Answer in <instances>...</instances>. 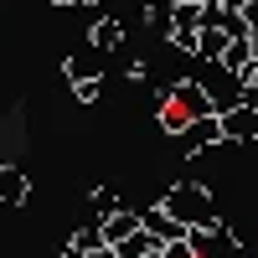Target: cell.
Instances as JSON below:
<instances>
[{
	"label": "cell",
	"instance_id": "6da1fadb",
	"mask_svg": "<svg viewBox=\"0 0 258 258\" xmlns=\"http://www.w3.org/2000/svg\"><path fill=\"white\" fill-rule=\"evenodd\" d=\"M160 207H165L181 227H191V232H197V227H207V222H217L212 191H207L202 181H176V186H170L165 197H160Z\"/></svg>",
	"mask_w": 258,
	"mask_h": 258
},
{
	"label": "cell",
	"instance_id": "7a4b0ae2",
	"mask_svg": "<svg viewBox=\"0 0 258 258\" xmlns=\"http://www.w3.org/2000/svg\"><path fill=\"white\" fill-rule=\"evenodd\" d=\"M191 248H197V258H248V253H243V243H238V232H232L222 217L191 232Z\"/></svg>",
	"mask_w": 258,
	"mask_h": 258
},
{
	"label": "cell",
	"instance_id": "3957f363",
	"mask_svg": "<svg viewBox=\"0 0 258 258\" xmlns=\"http://www.w3.org/2000/svg\"><path fill=\"white\" fill-rule=\"evenodd\" d=\"M160 98H170V103H176V109H186L191 119H207V114H222V109H217V93H212L207 83H197V78H181V83H170V88H165Z\"/></svg>",
	"mask_w": 258,
	"mask_h": 258
},
{
	"label": "cell",
	"instance_id": "277c9868",
	"mask_svg": "<svg viewBox=\"0 0 258 258\" xmlns=\"http://www.w3.org/2000/svg\"><path fill=\"white\" fill-rule=\"evenodd\" d=\"M222 135H227V145H253L258 140V114L243 109V103H227L222 109Z\"/></svg>",
	"mask_w": 258,
	"mask_h": 258
},
{
	"label": "cell",
	"instance_id": "5b68a950",
	"mask_svg": "<svg viewBox=\"0 0 258 258\" xmlns=\"http://www.w3.org/2000/svg\"><path fill=\"white\" fill-rule=\"evenodd\" d=\"M186 155H202V150H217V145H227V135H222V114H207V119H197L186 129Z\"/></svg>",
	"mask_w": 258,
	"mask_h": 258
},
{
	"label": "cell",
	"instance_id": "8992f818",
	"mask_svg": "<svg viewBox=\"0 0 258 258\" xmlns=\"http://www.w3.org/2000/svg\"><path fill=\"white\" fill-rule=\"evenodd\" d=\"M140 222H145V232H150V238H155L160 248H165V243H176V238H191V227H181V222L170 217L160 202L150 207V212H140Z\"/></svg>",
	"mask_w": 258,
	"mask_h": 258
},
{
	"label": "cell",
	"instance_id": "52a82bcc",
	"mask_svg": "<svg viewBox=\"0 0 258 258\" xmlns=\"http://www.w3.org/2000/svg\"><path fill=\"white\" fill-rule=\"evenodd\" d=\"M31 197V181H26V170H16V165H0V207H26Z\"/></svg>",
	"mask_w": 258,
	"mask_h": 258
},
{
	"label": "cell",
	"instance_id": "ba28073f",
	"mask_svg": "<svg viewBox=\"0 0 258 258\" xmlns=\"http://www.w3.org/2000/svg\"><path fill=\"white\" fill-rule=\"evenodd\" d=\"M98 47H88V52H73L68 62H62V73H68V83H73V88H78V83H93L98 78Z\"/></svg>",
	"mask_w": 258,
	"mask_h": 258
},
{
	"label": "cell",
	"instance_id": "9c48e42d",
	"mask_svg": "<svg viewBox=\"0 0 258 258\" xmlns=\"http://www.w3.org/2000/svg\"><path fill=\"white\" fill-rule=\"evenodd\" d=\"M98 227H103V243H109V248H119L124 238H135L145 222H140V212H114V217H109V222H98Z\"/></svg>",
	"mask_w": 258,
	"mask_h": 258
},
{
	"label": "cell",
	"instance_id": "30bf717a",
	"mask_svg": "<svg viewBox=\"0 0 258 258\" xmlns=\"http://www.w3.org/2000/svg\"><path fill=\"white\" fill-rule=\"evenodd\" d=\"M232 47V36L222 31V26H202V47H197V57L202 62H222V52Z\"/></svg>",
	"mask_w": 258,
	"mask_h": 258
},
{
	"label": "cell",
	"instance_id": "8fae6325",
	"mask_svg": "<svg viewBox=\"0 0 258 258\" xmlns=\"http://www.w3.org/2000/svg\"><path fill=\"white\" fill-rule=\"evenodd\" d=\"M119 41H124V21H114V16H103L98 26H93V47H98V52H114Z\"/></svg>",
	"mask_w": 258,
	"mask_h": 258
},
{
	"label": "cell",
	"instance_id": "7c38bea8",
	"mask_svg": "<svg viewBox=\"0 0 258 258\" xmlns=\"http://www.w3.org/2000/svg\"><path fill=\"white\" fill-rule=\"evenodd\" d=\"M191 124H197V119H191L186 109H176L170 98H160V129H165V135H186Z\"/></svg>",
	"mask_w": 258,
	"mask_h": 258
},
{
	"label": "cell",
	"instance_id": "4fadbf2b",
	"mask_svg": "<svg viewBox=\"0 0 258 258\" xmlns=\"http://www.w3.org/2000/svg\"><path fill=\"white\" fill-rule=\"evenodd\" d=\"M88 197H93V222H109L114 212H124V207H119V197H114L109 186H93Z\"/></svg>",
	"mask_w": 258,
	"mask_h": 258
},
{
	"label": "cell",
	"instance_id": "5bb4252c",
	"mask_svg": "<svg viewBox=\"0 0 258 258\" xmlns=\"http://www.w3.org/2000/svg\"><path fill=\"white\" fill-rule=\"evenodd\" d=\"M165 41H170L176 52L197 57V47H202V31H191V26H170V31H165Z\"/></svg>",
	"mask_w": 258,
	"mask_h": 258
},
{
	"label": "cell",
	"instance_id": "9a60e30c",
	"mask_svg": "<svg viewBox=\"0 0 258 258\" xmlns=\"http://www.w3.org/2000/svg\"><path fill=\"white\" fill-rule=\"evenodd\" d=\"M170 21H176V0H150V26L170 31Z\"/></svg>",
	"mask_w": 258,
	"mask_h": 258
},
{
	"label": "cell",
	"instance_id": "2e32d148",
	"mask_svg": "<svg viewBox=\"0 0 258 258\" xmlns=\"http://www.w3.org/2000/svg\"><path fill=\"white\" fill-rule=\"evenodd\" d=\"M170 26H191V31H202V6H176V21Z\"/></svg>",
	"mask_w": 258,
	"mask_h": 258
},
{
	"label": "cell",
	"instance_id": "e0dca14e",
	"mask_svg": "<svg viewBox=\"0 0 258 258\" xmlns=\"http://www.w3.org/2000/svg\"><path fill=\"white\" fill-rule=\"evenodd\" d=\"M73 98H78V103H98V98H103V83H98V78H93V83H78Z\"/></svg>",
	"mask_w": 258,
	"mask_h": 258
},
{
	"label": "cell",
	"instance_id": "ac0fdd59",
	"mask_svg": "<svg viewBox=\"0 0 258 258\" xmlns=\"http://www.w3.org/2000/svg\"><path fill=\"white\" fill-rule=\"evenodd\" d=\"M160 258H197V248H191V238H176V243H165Z\"/></svg>",
	"mask_w": 258,
	"mask_h": 258
},
{
	"label": "cell",
	"instance_id": "d6986e66",
	"mask_svg": "<svg viewBox=\"0 0 258 258\" xmlns=\"http://www.w3.org/2000/svg\"><path fill=\"white\" fill-rule=\"evenodd\" d=\"M124 78H129V83H145V78H150V62H145V57H135V62L124 68Z\"/></svg>",
	"mask_w": 258,
	"mask_h": 258
},
{
	"label": "cell",
	"instance_id": "ffe728a7",
	"mask_svg": "<svg viewBox=\"0 0 258 258\" xmlns=\"http://www.w3.org/2000/svg\"><path fill=\"white\" fill-rule=\"evenodd\" d=\"M238 103L258 114V83H243V88H238Z\"/></svg>",
	"mask_w": 258,
	"mask_h": 258
},
{
	"label": "cell",
	"instance_id": "44dd1931",
	"mask_svg": "<svg viewBox=\"0 0 258 258\" xmlns=\"http://www.w3.org/2000/svg\"><path fill=\"white\" fill-rule=\"evenodd\" d=\"M243 26H248V36H258V0L243 6Z\"/></svg>",
	"mask_w": 258,
	"mask_h": 258
},
{
	"label": "cell",
	"instance_id": "7402d4cb",
	"mask_svg": "<svg viewBox=\"0 0 258 258\" xmlns=\"http://www.w3.org/2000/svg\"><path fill=\"white\" fill-rule=\"evenodd\" d=\"M217 6H222V11H243L248 0H217Z\"/></svg>",
	"mask_w": 258,
	"mask_h": 258
},
{
	"label": "cell",
	"instance_id": "603a6c76",
	"mask_svg": "<svg viewBox=\"0 0 258 258\" xmlns=\"http://www.w3.org/2000/svg\"><path fill=\"white\" fill-rule=\"evenodd\" d=\"M93 258H119V248H98V253H93Z\"/></svg>",
	"mask_w": 258,
	"mask_h": 258
},
{
	"label": "cell",
	"instance_id": "cb8c5ba5",
	"mask_svg": "<svg viewBox=\"0 0 258 258\" xmlns=\"http://www.w3.org/2000/svg\"><path fill=\"white\" fill-rule=\"evenodd\" d=\"M176 6H207V0H176Z\"/></svg>",
	"mask_w": 258,
	"mask_h": 258
},
{
	"label": "cell",
	"instance_id": "d4e9b609",
	"mask_svg": "<svg viewBox=\"0 0 258 258\" xmlns=\"http://www.w3.org/2000/svg\"><path fill=\"white\" fill-rule=\"evenodd\" d=\"M52 6H78V0H52Z\"/></svg>",
	"mask_w": 258,
	"mask_h": 258
},
{
	"label": "cell",
	"instance_id": "484cf974",
	"mask_svg": "<svg viewBox=\"0 0 258 258\" xmlns=\"http://www.w3.org/2000/svg\"><path fill=\"white\" fill-rule=\"evenodd\" d=\"M248 41H253V57H258V36H248Z\"/></svg>",
	"mask_w": 258,
	"mask_h": 258
},
{
	"label": "cell",
	"instance_id": "4316f807",
	"mask_svg": "<svg viewBox=\"0 0 258 258\" xmlns=\"http://www.w3.org/2000/svg\"><path fill=\"white\" fill-rule=\"evenodd\" d=\"M83 6H98V0H83Z\"/></svg>",
	"mask_w": 258,
	"mask_h": 258
}]
</instances>
